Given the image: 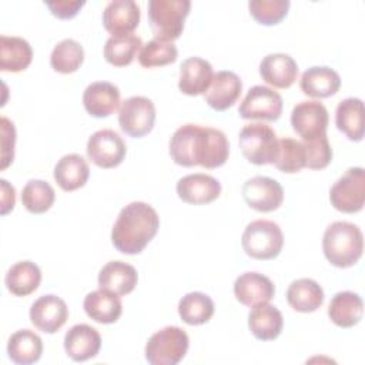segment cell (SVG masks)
<instances>
[{
  "label": "cell",
  "instance_id": "obj_19",
  "mask_svg": "<svg viewBox=\"0 0 365 365\" xmlns=\"http://www.w3.org/2000/svg\"><path fill=\"white\" fill-rule=\"evenodd\" d=\"M86 111L97 118L108 117L120 104V90L108 81H96L86 87L83 93Z\"/></svg>",
  "mask_w": 365,
  "mask_h": 365
},
{
  "label": "cell",
  "instance_id": "obj_42",
  "mask_svg": "<svg viewBox=\"0 0 365 365\" xmlns=\"http://www.w3.org/2000/svg\"><path fill=\"white\" fill-rule=\"evenodd\" d=\"M305 151V167L311 170H322L332 160V148L327 134L302 143Z\"/></svg>",
  "mask_w": 365,
  "mask_h": 365
},
{
  "label": "cell",
  "instance_id": "obj_37",
  "mask_svg": "<svg viewBox=\"0 0 365 365\" xmlns=\"http://www.w3.org/2000/svg\"><path fill=\"white\" fill-rule=\"evenodd\" d=\"M56 200L53 187L43 180H30L21 191V202L29 212L43 214L50 210Z\"/></svg>",
  "mask_w": 365,
  "mask_h": 365
},
{
  "label": "cell",
  "instance_id": "obj_6",
  "mask_svg": "<svg viewBox=\"0 0 365 365\" xmlns=\"http://www.w3.org/2000/svg\"><path fill=\"white\" fill-rule=\"evenodd\" d=\"M188 335L180 327H164L145 345V359L151 365H177L188 351Z\"/></svg>",
  "mask_w": 365,
  "mask_h": 365
},
{
  "label": "cell",
  "instance_id": "obj_3",
  "mask_svg": "<svg viewBox=\"0 0 365 365\" xmlns=\"http://www.w3.org/2000/svg\"><path fill=\"white\" fill-rule=\"evenodd\" d=\"M190 7V0H150L148 23L154 37L170 43L178 38L184 30Z\"/></svg>",
  "mask_w": 365,
  "mask_h": 365
},
{
  "label": "cell",
  "instance_id": "obj_24",
  "mask_svg": "<svg viewBox=\"0 0 365 365\" xmlns=\"http://www.w3.org/2000/svg\"><path fill=\"white\" fill-rule=\"evenodd\" d=\"M284 318L281 311L268 302L252 307L248 315V328L251 334L261 341H272L282 331Z\"/></svg>",
  "mask_w": 365,
  "mask_h": 365
},
{
  "label": "cell",
  "instance_id": "obj_18",
  "mask_svg": "<svg viewBox=\"0 0 365 365\" xmlns=\"http://www.w3.org/2000/svg\"><path fill=\"white\" fill-rule=\"evenodd\" d=\"M242 91L240 77L232 71H218L214 74L212 81L204 93L208 106L217 111H224L234 106Z\"/></svg>",
  "mask_w": 365,
  "mask_h": 365
},
{
  "label": "cell",
  "instance_id": "obj_4",
  "mask_svg": "<svg viewBox=\"0 0 365 365\" xmlns=\"http://www.w3.org/2000/svg\"><path fill=\"white\" fill-rule=\"evenodd\" d=\"M242 155L255 165L274 164L278 155L279 140L277 133L264 123H251L241 128L238 137Z\"/></svg>",
  "mask_w": 365,
  "mask_h": 365
},
{
  "label": "cell",
  "instance_id": "obj_16",
  "mask_svg": "<svg viewBox=\"0 0 365 365\" xmlns=\"http://www.w3.org/2000/svg\"><path fill=\"white\" fill-rule=\"evenodd\" d=\"M235 298L247 307L269 302L275 295L272 281L259 272H244L234 282Z\"/></svg>",
  "mask_w": 365,
  "mask_h": 365
},
{
  "label": "cell",
  "instance_id": "obj_8",
  "mask_svg": "<svg viewBox=\"0 0 365 365\" xmlns=\"http://www.w3.org/2000/svg\"><path fill=\"white\" fill-rule=\"evenodd\" d=\"M155 121L154 103L143 96H133L124 100L118 111L120 128L130 137L141 138L148 134Z\"/></svg>",
  "mask_w": 365,
  "mask_h": 365
},
{
  "label": "cell",
  "instance_id": "obj_13",
  "mask_svg": "<svg viewBox=\"0 0 365 365\" xmlns=\"http://www.w3.org/2000/svg\"><path fill=\"white\" fill-rule=\"evenodd\" d=\"M68 318V308L66 302L53 294L43 295L37 298L30 308V321L31 324L46 332H57Z\"/></svg>",
  "mask_w": 365,
  "mask_h": 365
},
{
  "label": "cell",
  "instance_id": "obj_31",
  "mask_svg": "<svg viewBox=\"0 0 365 365\" xmlns=\"http://www.w3.org/2000/svg\"><path fill=\"white\" fill-rule=\"evenodd\" d=\"M43 352L41 338L30 329H20L14 332L7 342L9 358L19 365H29L37 362Z\"/></svg>",
  "mask_w": 365,
  "mask_h": 365
},
{
  "label": "cell",
  "instance_id": "obj_45",
  "mask_svg": "<svg viewBox=\"0 0 365 365\" xmlns=\"http://www.w3.org/2000/svg\"><path fill=\"white\" fill-rule=\"evenodd\" d=\"M1 185V215H6L10 210H13L14 202H16V191L14 187L10 185L4 178L0 180Z\"/></svg>",
  "mask_w": 365,
  "mask_h": 365
},
{
  "label": "cell",
  "instance_id": "obj_11",
  "mask_svg": "<svg viewBox=\"0 0 365 365\" xmlns=\"http://www.w3.org/2000/svg\"><path fill=\"white\" fill-rule=\"evenodd\" d=\"M328 110L319 101H301L291 113V125L304 141L327 134Z\"/></svg>",
  "mask_w": 365,
  "mask_h": 365
},
{
  "label": "cell",
  "instance_id": "obj_32",
  "mask_svg": "<svg viewBox=\"0 0 365 365\" xmlns=\"http://www.w3.org/2000/svg\"><path fill=\"white\" fill-rule=\"evenodd\" d=\"M41 281L40 268L31 261H19L9 268L4 277L7 289L17 295L26 297L34 292Z\"/></svg>",
  "mask_w": 365,
  "mask_h": 365
},
{
  "label": "cell",
  "instance_id": "obj_12",
  "mask_svg": "<svg viewBox=\"0 0 365 365\" xmlns=\"http://www.w3.org/2000/svg\"><path fill=\"white\" fill-rule=\"evenodd\" d=\"M242 197L248 207L259 212H271L284 201L282 185L269 177L255 175L242 185Z\"/></svg>",
  "mask_w": 365,
  "mask_h": 365
},
{
  "label": "cell",
  "instance_id": "obj_44",
  "mask_svg": "<svg viewBox=\"0 0 365 365\" xmlns=\"http://www.w3.org/2000/svg\"><path fill=\"white\" fill-rule=\"evenodd\" d=\"M44 4L50 9L53 16L58 19H71L74 17L80 9L86 4V1L80 0H56V1H44Z\"/></svg>",
  "mask_w": 365,
  "mask_h": 365
},
{
  "label": "cell",
  "instance_id": "obj_36",
  "mask_svg": "<svg viewBox=\"0 0 365 365\" xmlns=\"http://www.w3.org/2000/svg\"><path fill=\"white\" fill-rule=\"evenodd\" d=\"M84 60V50L73 38H64L60 43H57L50 54V64L51 67L61 73V74H70L78 70Z\"/></svg>",
  "mask_w": 365,
  "mask_h": 365
},
{
  "label": "cell",
  "instance_id": "obj_5",
  "mask_svg": "<svg viewBox=\"0 0 365 365\" xmlns=\"http://www.w3.org/2000/svg\"><path fill=\"white\" fill-rule=\"evenodd\" d=\"M247 255L255 259H272L278 257L284 245V234L279 225L269 220L251 221L241 237Z\"/></svg>",
  "mask_w": 365,
  "mask_h": 365
},
{
  "label": "cell",
  "instance_id": "obj_38",
  "mask_svg": "<svg viewBox=\"0 0 365 365\" xmlns=\"http://www.w3.org/2000/svg\"><path fill=\"white\" fill-rule=\"evenodd\" d=\"M177 56L178 51L174 43L153 38L141 47L138 53V63L147 68L161 67L174 63L177 60Z\"/></svg>",
  "mask_w": 365,
  "mask_h": 365
},
{
  "label": "cell",
  "instance_id": "obj_43",
  "mask_svg": "<svg viewBox=\"0 0 365 365\" xmlns=\"http://www.w3.org/2000/svg\"><path fill=\"white\" fill-rule=\"evenodd\" d=\"M0 131H1V164L0 168L4 170L14 158V145H16V128L14 124L6 118H0Z\"/></svg>",
  "mask_w": 365,
  "mask_h": 365
},
{
  "label": "cell",
  "instance_id": "obj_14",
  "mask_svg": "<svg viewBox=\"0 0 365 365\" xmlns=\"http://www.w3.org/2000/svg\"><path fill=\"white\" fill-rule=\"evenodd\" d=\"M175 190L184 202L201 205L208 204L220 197L221 184L212 175L197 173L180 178Z\"/></svg>",
  "mask_w": 365,
  "mask_h": 365
},
{
  "label": "cell",
  "instance_id": "obj_25",
  "mask_svg": "<svg viewBox=\"0 0 365 365\" xmlns=\"http://www.w3.org/2000/svg\"><path fill=\"white\" fill-rule=\"evenodd\" d=\"M362 314H364L362 298L352 291L336 292L332 297L328 307L329 319L341 328H351L356 325L362 319Z\"/></svg>",
  "mask_w": 365,
  "mask_h": 365
},
{
  "label": "cell",
  "instance_id": "obj_41",
  "mask_svg": "<svg viewBox=\"0 0 365 365\" xmlns=\"http://www.w3.org/2000/svg\"><path fill=\"white\" fill-rule=\"evenodd\" d=\"M250 14L264 26L278 24L288 13V0H251L248 3Z\"/></svg>",
  "mask_w": 365,
  "mask_h": 365
},
{
  "label": "cell",
  "instance_id": "obj_22",
  "mask_svg": "<svg viewBox=\"0 0 365 365\" xmlns=\"http://www.w3.org/2000/svg\"><path fill=\"white\" fill-rule=\"evenodd\" d=\"M299 87L309 97L327 98L336 94L341 87V77L331 67L314 66L302 73Z\"/></svg>",
  "mask_w": 365,
  "mask_h": 365
},
{
  "label": "cell",
  "instance_id": "obj_10",
  "mask_svg": "<svg viewBox=\"0 0 365 365\" xmlns=\"http://www.w3.org/2000/svg\"><path fill=\"white\" fill-rule=\"evenodd\" d=\"M87 157L100 168H114L125 157L127 145L118 133L103 128L90 135L87 141Z\"/></svg>",
  "mask_w": 365,
  "mask_h": 365
},
{
  "label": "cell",
  "instance_id": "obj_23",
  "mask_svg": "<svg viewBox=\"0 0 365 365\" xmlns=\"http://www.w3.org/2000/svg\"><path fill=\"white\" fill-rule=\"evenodd\" d=\"M138 281L137 269L123 261H110L98 272V287L115 295L130 294Z\"/></svg>",
  "mask_w": 365,
  "mask_h": 365
},
{
  "label": "cell",
  "instance_id": "obj_26",
  "mask_svg": "<svg viewBox=\"0 0 365 365\" xmlns=\"http://www.w3.org/2000/svg\"><path fill=\"white\" fill-rule=\"evenodd\" d=\"M83 307L87 317L98 324H113L123 312V305L118 295L106 289L88 292L84 298Z\"/></svg>",
  "mask_w": 365,
  "mask_h": 365
},
{
  "label": "cell",
  "instance_id": "obj_2",
  "mask_svg": "<svg viewBox=\"0 0 365 365\" xmlns=\"http://www.w3.org/2000/svg\"><path fill=\"white\" fill-rule=\"evenodd\" d=\"M322 251L332 265L338 268L352 267L362 257V231L352 222L335 221L324 232Z\"/></svg>",
  "mask_w": 365,
  "mask_h": 365
},
{
  "label": "cell",
  "instance_id": "obj_7",
  "mask_svg": "<svg viewBox=\"0 0 365 365\" xmlns=\"http://www.w3.org/2000/svg\"><path fill=\"white\" fill-rule=\"evenodd\" d=\"M332 207L341 212L354 214L364 208L365 171L362 167H351L339 177L329 190Z\"/></svg>",
  "mask_w": 365,
  "mask_h": 365
},
{
  "label": "cell",
  "instance_id": "obj_17",
  "mask_svg": "<svg viewBox=\"0 0 365 365\" xmlns=\"http://www.w3.org/2000/svg\"><path fill=\"white\" fill-rule=\"evenodd\" d=\"M101 348V336L96 328L87 324L73 325L64 335V349L77 362L94 358Z\"/></svg>",
  "mask_w": 365,
  "mask_h": 365
},
{
  "label": "cell",
  "instance_id": "obj_28",
  "mask_svg": "<svg viewBox=\"0 0 365 365\" xmlns=\"http://www.w3.org/2000/svg\"><path fill=\"white\" fill-rule=\"evenodd\" d=\"M335 124L351 141L364 138V103L361 98L348 97L339 101L335 110Z\"/></svg>",
  "mask_w": 365,
  "mask_h": 365
},
{
  "label": "cell",
  "instance_id": "obj_34",
  "mask_svg": "<svg viewBox=\"0 0 365 365\" xmlns=\"http://www.w3.org/2000/svg\"><path fill=\"white\" fill-rule=\"evenodd\" d=\"M178 315L188 325H202L214 315V302L207 294L188 292L178 302Z\"/></svg>",
  "mask_w": 365,
  "mask_h": 365
},
{
  "label": "cell",
  "instance_id": "obj_35",
  "mask_svg": "<svg viewBox=\"0 0 365 365\" xmlns=\"http://www.w3.org/2000/svg\"><path fill=\"white\" fill-rule=\"evenodd\" d=\"M141 47L143 41L135 34L111 36L104 44V58L115 67H124L134 60Z\"/></svg>",
  "mask_w": 365,
  "mask_h": 365
},
{
  "label": "cell",
  "instance_id": "obj_1",
  "mask_svg": "<svg viewBox=\"0 0 365 365\" xmlns=\"http://www.w3.org/2000/svg\"><path fill=\"white\" fill-rule=\"evenodd\" d=\"M158 227L155 210L147 202L134 201L121 208L111 230V242L123 254H140L154 238Z\"/></svg>",
  "mask_w": 365,
  "mask_h": 365
},
{
  "label": "cell",
  "instance_id": "obj_15",
  "mask_svg": "<svg viewBox=\"0 0 365 365\" xmlns=\"http://www.w3.org/2000/svg\"><path fill=\"white\" fill-rule=\"evenodd\" d=\"M140 23V7L133 0H113L103 11V26L111 36L133 34Z\"/></svg>",
  "mask_w": 365,
  "mask_h": 365
},
{
  "label": "cell",
  "instance_id": "obj_27",
  "mask_svg": "<svg viewBox=\"0 0 365 365\" xmlns=\"http://www.w3.org/2000/svg\"><path fill=\"white\" fill-rule=\"evenodd\" d=\"M90 175V168L80 154L63 155L54 167V180L64 191H74L83 187Z\"/></svg>",
  "mask_w": 365,
  "mask_h": 365
},
{
  "label": "cell",
  "instance_id": "obj_33",
  "mask_svg": "<svg viewBox=\"0 0 365 365\" xmlns=\"http://www.w3.org/2000/svg\"><path fill=\"white\" fill-rule=\"evenodd\" d=\"M198 131V124H184L174 131L170 140V155L175 164L182 167L197 165L195 143Z\"/></svg>",
  "mask_w": 365,
  "mask_h": 365
},
{
  "label": "cell",
  "instance_id": "obj_21",
  "mask_svg": "<svg viewBox=\"0 0 365 365\" xmlns=\"http://www.w3.org/2000/svg\"><path fill=\"white\" fill-rule=\"evenodd\" d=\"M214 77L212 66L201 57H190L180 66L178 88L187 96H200L207 91Z\"/></svg>",
  "mask_w": 365,
  "mask_h": 365
},
{
  "label": "cell",
  "instance_id": "obj_29",
  "mask_svg": "<svg viewBox=\"0 0 365 365\" xmlns=\"http://www.w3.org/2000/svg\"><path fill=\"white\" fill-rule=\"evenodd\" d=\"M33 58L31 46L21 37L0 36V70L19 73L26 70Z\"/></svg>",
  "mask_w": 365,
  "mask_h": 365
},
{
  "label": "cell",
  "instance_id": "obj_30",
  "mask_svg": "<svg viewBox=\"0 0 365 365\" xmlns=\"http://www.w3.org/2000/svg\"><path fill=\"white\" fill-rule=\"evenodd\" d=\"M287 301L298 312H314L324 302V291L317 281L299 278L289 284Z\"/></svg>",
  "mask_w": 365,
  "mask_h": 365
},
{
  "label": "cell",
  "instance_id": "obj_20",
  "mask_svg": "<svg viewBox=\"0 0 365 365\" xmlns=\"http://www.w3.org/2000/svg\"><path fill=\"white\" fill-rule=\"evenodd\" d=\"M259 76L269 86L288 88L298 77V66L289 54L272 53L261 60Z\"/></svg>",
  "mask_w": 365,
  "mask_h": 365
},
{
  "label": "cell",
  "instance_id": "obj_39",
  "mask_svg": "<svg viewBox=\"0 0 365 365\" xmlns=\"http://www.w3.org/2000/svg\"><path fill=\"white\" fill-rule=\"evenodd\" d=\"M275 167L287 174H294L305 167V151L301 141L291 137L279 140Z\"/></svg>",
  "mask_w": 365,
  "mask_h": 365
},
{
  "label": "cell",
  "instance_id": "obj_40",
  "mask_svg": "<svg viewBox=\"0 0 365 365\" xmlns=\"http://www.w3.org/2000/svg\"><path fill=\"white\" fill-rule=\"evenodd\" d=\"M230 155V143L225 134L212 127H207L205 134V150L201 167L205 168H217L225 164Z\"/></svg>",
  "mask_w": 365,
  "mask_h": 365
},
{
  "label": "cell",
  "instance_id": "obj_9",
  "mask_svg": "<svg viewBox=\"0 0 365 365\" xmlns=\"http://www.w3.org/2000/svg\"><path fill=\"white\" fill-rule=\"evenodd\" d=\"M282 113V97L269 87L254 86L242 98L238 114L244 120L275 121Z\"/></svg>",
  "mask_w": 365,
  "mask_h": 365
}]
</instances>
